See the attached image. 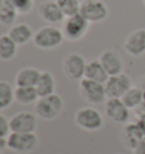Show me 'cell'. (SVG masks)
Listing matches in <instances>:
<instances>
[{
	"label": "cell",
	"mask_w": 145,
	"mask_h": 154,
	"mask_svg": "<svg viewBox=\"0 0 145 154\" xmlns=\"http://www.w3.org/2000/svg\"><path fill=\"white\" fill-rule=\"evenodd\" d=\"M63 109V100L57 93L40 97L35 104L36 115L45 120H52L54 118H57L61 113Z\"/></svg>",
	"instance_id": "6da1fadb"
},
{
	"label": "cell",
	"mask_w": 145,
	"mask_h": 154,
	"mask_svg": "<svg viewBox=\"0 0 145 154\" xmlns=\"http://www.w3.org/2000/svg\"><path fill=\"white\" fill-rule=\"evenodd\" d=\"M63 31L54 26H44L41 27L36 33H34L33 42L40 49L43 50H51V49L58 48L63 42Z\"/></svg>",
	"instance_id": "7a4b0ae2"
},
{
	"label": "cell",
	"mask_w": 145,
	"mask_h": 154,
	"mask_svg": "<svg viewBox=\"0 0 145 154\" xmlns=\"http://www.w3.org/2000/svg\"><path fill=\"white\" fill-rule=\"evenodd\" d=\"M90 27V23L81 14H76L66 17L63 24V33L68 41L76 42L86 35Z\"/></svg>",
	"instance_id": "3957f363"
},
{
	"label": "cell",
	"mask_w": 145,
	"mask_h": 154,
	"mask_svg": "<svg viewBox=\"0 0 145 154\" xmlns=\"http://www.w3.org/2000/svg\"><path fill=\"white\" fill-rule=\"evenodd\" d=\"M39 143L34 133H10L7 137V147L16 153H31Z\"/></svg>",
	"instance_id": "277c9868"
},
{
	"label": "cell",
	"mask_w": 145,
	"mask_h": 154,
	"mask_svg": "<svg viewBox=\"0 0 145 154\" xmlns=\"http://www.w3.org/2000/svg\"><path fill=\"white\" fill-rule=\"evenodd\" d=\"M75 122L79 128L84 130L97 131L101 129L104 121H103V117L100 113V111L91 106H86V108L79 109L76 112Z\"/></svg>",
	"instance_id": "5b68a950"
},
{
	"label": "cell",
	"mask_w": 145,
	"mask_h": 154,
	"mask_svg": "<svg viewBox=\"0 0 145 154\" xmlns=\"http://www.w3.org/2000/svg\"><path fill=\"white\" fill-rule=\"evenodd\" d=\"M79 14L90 24L100 23L106 19L109 15V8L102 0H83L81 2Z\"/></svg>",
	"instance_id": "8992f818"
},
{
	"label": "cell",
	"mask_w": 145,
	"mask_h": 154,
	"mask_svg": "<svg viewBox=\"0 0 145 154\" xmlns=\"http://www.w3.org/2000/svg\"><path fill=\"white\" fill-rule=\"evenodd\" d=\"M79 93L86 102L91 104H100L106 101V93L104 84L83 78L79 82Z\"/></svg>",
	"instance_id": "52a82bcc"
},
{
	"label": "cell",
	"mask_w": 145,
	"mask_h": 154,
	"mask_svg": "<svg viewBox=\"0 0 145 154\" xmlns=\"http://www.w3.org/2000/svg\"><path fill=\"white\" fill-rule=\"evenodd\" d=\"M133 86V82L129 75L121 72L118 75L109 76L108 81L104 83L106 97L108 99H121L126 92Z\"/></svg>",
	"instance_id": "ba28073f"
},
{
	"label": "cell",
	"mask_w": 145,
	"mask_h": 154,
	"mask_svg": "<svg viewBox=\"0 0 145 154\" xmlns=\"http://www.w3.org/2000/svg\"><path fill=\"white\" fill-rule=\"evenodd\" d=\"M86 60L79 53H69L63 59V69L65 75L72 81H81L85 75Z\"/></svg>",
	"instance_id": "9c48e42d"
},
{
	"label": "cell",
	"mask_w": 145,
	"mask_h": 154,
	"mask_svg": "<svg viewBox=\"0 0 145 154\" xmlns=\"http://www.w3.org/2000/svg\"><path fill=\"white\" fill-rule=\"evenodd\" d=\"M106 117L116 124H127L131 117V109L122 102L121 99H108L104 106Z\"/></svg>",
	"instance_id": "30bf717a"
},
{
	"label": "cell",
	"mask_w": 145,
	"mask_h": 154,
	"mask_svg": "<svg viewBox=\"0 0 145 154\" xmlns=\"http://www.w3.org/2000/svg\"><path fill=\"white\" fill-rule=\"evenodd\" d=\"M9 125L11 133H34L38 127V121L32 112L22 111L11 117Z\"/></svg>",
	"instance_id": "8fae6325"
},
{
	"label": "cell",
	"mask_w": 145,
	"mask_h": 154,
	"mask_svg": "<svg viewBox=\"0 0 145 154\" xmlns=\"http://www.w3.org/2000/svg\"><path fill=\"white\" fill-rule=\"evenodd\" d=\"M125 51L129 56L140 57L145 53V29H138L131 32L124 44Z\"/></svg>",
	"instance_id": "7c38bea8"
},
{
	"label": "cell",
	"mask_w": 145,
	"mask_h": 154,
	"mask_svg": "<svg viewBox=\"0 0 145 154\" xmlns=\"http://www.w3.org/2000/svg\"><path fill=\"white\" fill-rule=\"evenodd\" d=\"M40 17L49 24H59L65 20V15L56 1L49 0L40 4L38 7Z\"/></svg>",
	"instance_id": "4fadbf2b"
},
{
	"label": "cell",
	"mask_w": 145,
	"mask_h": 154,
	"mask_svg": "<svg viewBox=\"0 0 145 154\" xmlns=\"http://www.w3.org/2000/svg\"><path fill=\"white\" fill-rule=\"evenodd\" d=\"M99 60L109 76L124 72V60L120 54L115 50H106L102 52Z\"/></svg>",
	"instance_id": "5bb4252c"
},
{
	"label": "cell",
	"mask_w": 145,
	"mask_h": 154,
	"mask_svg": "<svg viewBox=\"0 0 145 154\" xmlns=\"http://www.w3.org/2000/svg\"><path fill=\"white\" fill-rule=\"evenodd\" d=\"M121 140L125 146L131 149H134L145 138L144 134L137 122H128L124 126V128L121 130Z\"/></svg>",
	"instance_id": "9a60e30c"
},
{
	"label": "cell",
	"mask_w": 145,
	"mask_h": 154,
	"mask_svg": "<svg viewBox=\"0 0 145 154\" xmlns=\"http://www.w3.org/2000/svg\"><path fill=\"white\" fill-rule=\"evenodd\" d=\"M41 72L34 67H25L20 69L15 77L16 86L22 87H35L40 78Z\"/></svg>",
	"instance_id": "2e32d148"
},
{
	"label": "cell",
	"mask_w": 145,
	"mask_h": 154,
	"mask_svg": "<svg viewBox=\"0 0 145 154\" xmlns=\"http://www.w3.org/2000/svg\"><path fill=\"white\" fill-rule=\"evenodd\" d=\"M8 35L14 40L18 45L27 43L29 41L33 40L34 32L32 27L26 23H18L10 26Z\"/></svg>",
	"instance_id": "e0dca14e"
},
{
	"label": "cell",
	"mask_w": 145,
	"mask_h": 154,
	"mask_svg": "<svg viewBox=\"0 0 145 154\" xmlns=\"http://www.w3.org/2000/svg\"><path fill=\"white\" fill-rule=\"evenodd\" d=\"M84 78L104 84L108 81L109 75L106 72V69L103 68L102 63H100V60H91V61H88L86 63Z\"/></svg>",
	"instance_id": "ac0fdd59"
},
{
	"label": "cell",
	"mask_w": 145,
	"mask_h": 154,
	"mask_svg": "<svg viewBox=\"0 0 145 154\" xmlns=\"http://www.w3.org/2000/svg\"><path fill=\"white\" fill-rule=\"evenodd\" d=\"M122 102L125 103L128 109L136 110L140 108L144 100V90L140 86H133L126 92L124 96L121 97Z\"/></svg>",
	"instance_id": "d6986e66"
},
{
	"label": "cell",
	"mask_w": 145,
	"mask_h": 154,
	"mask_svg": "<svg viewBox=\"0 0 145 154\" xmlns=\"http://www.w3.org/2000/svg\"><path fill=\"white\" fill-rule=\"evenodd\" d=\"M17 49L18 44L8 34H4L0 36V60L9 61L14 59L17 53Z\"/></svg>",
	"instance_id": "ffe728a7"
},
{
	"label": "cell",
	"mask_w": 145,
	"mask_h": 154,
	"mask_svg": "<svg viewBox=\"0 0 145 154\" xmlns=\"http://www.w3.org/2000/svg\"><path fill=\"white\" fill-rule=\"evenodd\" d=\"M35 88L39 93L40 97L53 94L54 91H56V79H54L52 74L50 72H41Z\"/></svg>",
	"instance_id": "44dd1931"
},
{
	"label": "cell",
	"mask_w": 145,
	"mask_h": 154,
	"mask_svg": "<svg viewBox=\"0 0 145 154\" xmlns=\"http://www.w3.org/2000/svg\"><path fill=\"white\" fill-rule=\"evenodd\" d=\"M40 99L39 93L35 87H22L17 86L15 88V100L20 104H32Z\"/></svg>",
	"instance_id": "7402d4cb"
},
{
	"label": "cell",
	"mask_w": 145,
	"mask_h": 154,
	"mask_svg": "<svg viewBox=\"0 0 145 154\" xmlns=\"http://www.w3.org/2000/svg\"><path fill=\"white\" fill-rule=\"evenodd\" d=\"M18 15L20 14L14 6L5 0L0 8V24L5 26H13Z\"/></svg>",
	"instance_id": "603a6c76"
},
{
	"label": "cell",
	"mask_w": 145,
	"mask_h": 154,
	"mask_svg": "<svg viewBox=\"0 0 145 154\" xmlns=\"http://www.w3.org/2000/svg\"><path fill=\"white\" fill-rule=\"evenodd\" d=\"M15 100V90L8 82L0 81V110L11 106Z\"/></svg>",
	"instance_id": "cb8c5ba5"
},
{
	"label": "cell",
	"mask_w": 145,
	"mask_h": 154,
	"mask_svg": "<svg viewBox=\"0 0 145 154\" xmlns=\"http://www.w3.org/2000/svg\"><path fill=\"white\" fill-rule=\"evenodd\" d=\"M56 2L60 7L65 17H69L72 15L79 14L81 2L79 0H56Z\"/></svg>",
	"instance_id": "d4e9b609"
},
{
	"label": "cell",
	"mask_w": 145,
	"mask_h": 154,
	"mask_svg": "<svg viewBox=\"0 0 145 154\" xmlns=\"http://www.w3.org/2000/svg\"><path fill=\"white\" fill-rule=\"evenodd\" d=\"M14 6L20 15L29 14L34 8V0H7Z\"/></svg>",
	"instance_id": "484cf974"
},
{
	"label": "cell",
	"mask_w": 145,
	"mask_h": 154,
	"mask_svg": "<svg viewBox=\"0 0 145 154\" xmlns=\"http://www.w3.org/2000/svg\"><path fill=\"white\" fill-rule=\"evenodd\" d=\"M10 133H11V130H10L9 120L0 112V136L1 137H8V135Z\"/></svg>",
	"instance_id": "4316f807"
},
{
	"label": "cell",
	"mask_w": 145,
	"mask_h": 154,
	"mask_svg": "<svg viewBox=\"0 0 145 154\" xmlns=\"http://www.w3.org/2000/svg\"><path fill=\"white\" fill-rule=\"evenodd\" d=\"M134 154H145V140H143L140 144L133 149Z\"/></svg>",
	"instance_id": "83f0119b"
},
{
	"label": "cell",
	"mask_w": 145,
	"mask_h": 154,
	"mask_svg": "<svg viewBox=\"0 0 145 154\" xmlns=\"http://www.w3.org/2000/svg\"><path fill=\"white\" fill-rule=\"evenodd\" d=\"M144 90V100H143V103H142V106H140V108H137L136 109V113L138 115V118H140V117H145V88H143Z\"/></svg>",
	"instance_id": "f1b7e54d"
},
{
	"label": "cell",
	"mask_w": 145,
	"mask_h": 154,
	"mask_svg": "<svg viewBox=\"0 0 145 154\" xmlns=\"http://www.w3.org/2000/svg\"><path fill=\"white\" fill-rule=\"evenodd\" d=\"M137 124H138V126H140L142 131H143V134H144V138H145V117H140V118H138Z\"/></svg>",
	"instance_id": "f546056e"
},
{
	"label": "cell",
	"mask_w": 145,
	"mask_h": 154,
	"mask_svg": "<svg viewBox=\"0 0 145 154\" xmlns=\"http://www.w3.org/2000/svg\"><path fill=\"white\" fill-rule=\"evenodd\" d=\"M7 147V137H1L0 136V149H5Z\"/></svg>",
	"instance_id": "4dcf8cb0"
},
{
	"label": "cell",
	"mask_w": 145,
	"mask_h": 154,
	"mask_svg": "<svg viewBox=\"0 0 145 154\" xmlns=\"http://www.w3.org/2000/svg\"><path fill=\"white\" fill-rule=\"evenodd\" d=\"M4 1H5V0H0V8H1V6L4 4Z\"/></svg>",
	"instance_id": "1f68e13d"
},
{
	"label": "cell",
	"mask_w": 145,
	"mask_h": 154,
	"mask_svg": "<svg viewBox=\"0 0 145 154\" xmlns=\"http://www.w3.org/2000/svg\"><path fill=\"white\" fill-rule=\"evenodd\" d=\"M0 154H2V151H1V149H0Z\"/></svg>",
	"instance_id": "d6a6232c"
},
{
	"label": "cell",
	"mask_w": 145,
	"mask_h": 154,
	"mask_svg": "<svg viewBox=\"0 0 145 154\" xmlns=\"http://www.w3.org/2000/svg\"><path fill=\"white\" fill-rule=\"evenodd\" d=\"M143 4H144V5H145V0H143Z\"/></svg>",
	"instance_id": "836d02e7"
}]
</instances>
